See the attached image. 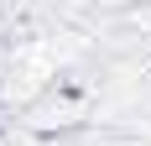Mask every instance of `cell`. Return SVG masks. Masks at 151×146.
Segmentation results:
<instances>
[{
  "label": "cell",
  "mask_w": 151,
  "mask_h": 146,
  "mask_svg": "<svg viewBox=\"0 0 151 146\" xmlns=\"http://www.w3.org/2000/svg\"><path fill=\"white\" fill-rule=\"evenodd\" d=\"M141 5H146V0H141Z\"/></svg>",
  "instance_id": "3"
},
{
  "label": "cell",
  "mask_w": 151,
  "mask_h": 146,
  "mask_svg": "<svg viewBox=\"0 0 151 146\" xmlns=\"http://www.w3.org/2000/svg\"><path fill=\"white\" fill-rule=\"evenodd\" d=\"M89 120H94V89L78 84V78H58L26 104V131L31 136H73Z\"/></svg>",
  "instance_id": "1"
},
{
  "label": "cell",
  "mask_w": 151,
  "mask_h": 146,
  "mask_svg": "<svg viewBox=\"0 0 151 146\" xmlns=\"http://www.w3.org/2000/svg\"><path fill=\"white\" fill-rule=\"evenodd\" d=\"M94 5H99V11H109V16H125V11H136L141 0H94Z\"/></svg>",
  "instance_id": "2"
}]
</instances>
